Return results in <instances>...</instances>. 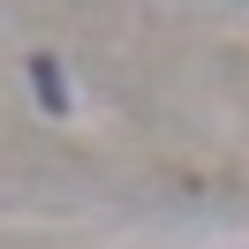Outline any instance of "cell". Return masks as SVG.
Returning <instances> with one entry per match:
<instances>
[{
  "instance_id": "cell-1",
  "label": "cell",
  "mask_w": 249,
  "mask_h": 249,
  "mask_svg": "<svg viewBox=\"0 0 249 249\" xmlns=\"http://www.w3.org/2000/svg\"><path fill=\"white\" fill-rule=\"evenodd\" d=\"M31 83H38V98H46V113L68 106V91H61V61H46V53H38V61H31Z\"/></svg>"
}]
</instances>
